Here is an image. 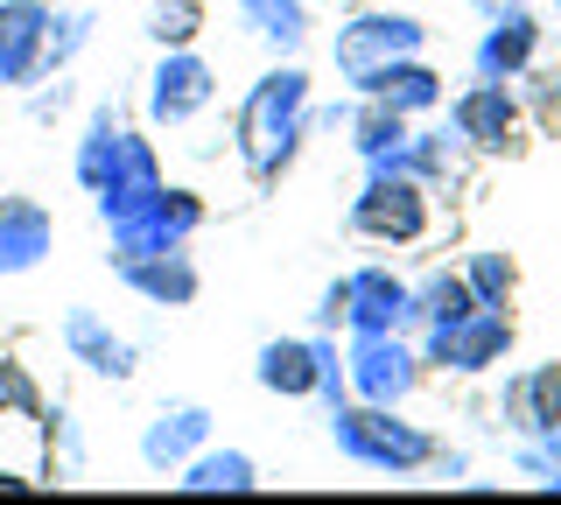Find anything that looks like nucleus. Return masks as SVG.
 <instances>
[{"label": "nucleus", "mask_w": 561, "mask_h": 505, "mask_svg": "<svg viewBox=\"0 0 561 505\" xmlns=\"http://www.w3.org/2000/svg\"><path fill=\"white\" fill-rule=\"evenodd\" d=\"M330 443H337L351 463L386 470V478H408V470H428L443 457L421 422H400V408H373V400H337V408H330Z\"/></svg>", "instance_id": "nucleus-2"}, {"label": "nucleus", "mask_w": 561, "mask_h": 505, "mask_svg": "<svg viewBox=\"0 0 561 505\" xmlns=\"http://www.w3.org/2000/svg\"><path fill=\"white\" fill-rule=\"evenodd\" d=\"M519 92L513 84H499V78H478L470 92H456L449 99V127H456V141L463 148H478V154H505L519 141Z\"/></svg>", "instance_id": "nucleus-8"}, {"label": "nucleus", "mask_w": 561, "mask_h": 505, "mask_svg": "<svg viewBox=\"0 0 561 505\" xmlns=\"http://www.w3.org/2000/svg\"><path fill=\"white\" fill-rule=\"evenodd\" d=\"M414 309H421V323H456V317H470V309H484L478 295H470V282H463V267H435L428 282L414 288Z\"/></svg>", "instance_id": "nucleus-20"}, {"label": "nucleus", "mask_w": 561, "mask_h": 505, "mask_svg": "<svg viewBox=\"0 0 561 505\" xmlns=\"http://www.w3.org/2000/svg\"><path fill=\"white\" fill-rule=\"evenodd\" d=\"M57 337H64L70 365H84V372H99V379H134V344L113 337V323L92 317V309H64Z\"/></svg>", "instance_id": "nucleus-13"}, {"label": "nucleus", "mask_w": 561, "mask_h": 505, "mask_svg": "<svg viewBox=\"0 0 561 505\" xmlns=\"http://www.w3.org/2000/svg\"><path fill=\"white\" fill-rule=\"evenodd\" d=\"M408 134H414V119L393 113L386 99H358V106H351V148H358L365 162H393V154L408 148Z\"/></svg>", "instance_id": "nucleus-18"}, {"label": "nucleus", "mask_w": 561, "mask_h": 505, "mask_svg": "<svg viewBox=\"0 0 561 505\" xmlns=\"http://www.w3.org/2000/svg\"><path fill=\"white\" fill-rule=\"evenodd\" d=\"M92 43V14L84 8H57V22H49V78L70 71V57Z\"/></svg>", "instance_id": "nucleus-24"}, {"label": "nucleus", "mask_w": 561, "mask_h": 505, "mask_svg": "<svg viewBox=\"0 0 561 505\" xmlns=\"http://www.w3.org/2000/svg\"><path fill=\"white\" fill-rule=\"evenodd\" d=\"M421 372H428V358L408 344V330H351V352H344V387L351 400H373V408H400Z\"/></svg>", "instance_id": "nucleus-4"}, {"label": "nucleus", "mask_w": 561, "mask_h": 505, "mask_svg": "<svg viewBox=\"0 0 561 505\" xmlns=\"http://www.w3.org/2000/svg\"><path fill=\"white\" fill-rule=\"evenodd\" d=\"M428 225H435L428 183L408 176V169H393V162H373L365 190L351 197V232L379 239V246H414V239H428Z\"/></svg>", "instance_id": "nucleus-3"}, {"label": "nucleus", "mask_w": 561, "mask_h": 505, "mask_svg": "<svg viewBox=\"0 0 561 505\" xmlns=\"http://www.w3.org/2000/svg\"><path fill=\"white\" fill-rule=\"evenodd\" d=\"M49 253H57V218H49V204L8 190V197H0V282H22Z\"/></svg>", "instance_id": "nucleus-10"}, {"label": "nucleus", "mask_w": 561, "mask_h": 505, "mask_svg": "<svg viewBox=\"0 0 561 505\" xmlns=\"http://www.w3.org/2000/svg\"><path fill=\"white\" fill-rule=\"evenodd\" d=\"M0 414H49L43 387H35V372L14 352H0Z\"/></svg>", "instance_id": "nucleus-23"}, {"label": "nucleus", "mask_w": 561, "mask_h": 505, "mask_svg": "<svg viewBox=\"0 0 561 505\" xmlns=\"http://www.w3.org/2000/svg\"><path fill=\"white\" fill-rule=\"evenodd\" d=\"M351 92H358V99H386L393 113L421 119V113L443 106V71H428L421 57H400V64H379V71L351 78Z\"/></svg>", "instance_id": "nucleus-12"}, {"label": "nucleus", "mask_w": 561, "mask_h": 505, "mask_svg": "<svg viewBox=\"0 0 561 505\" xmlns=\"http://www.w3.org/2000/svg\"><path fill=\"white\" fill-rule=\"evenodd\" d=\"M414 288L393 267H358L344 274V330H414Z\"/></svg>", "instance_id": "nucleus-9"}, {"label": "nucleus", "mask_w": 561, "mask_h": 505, "mask_svg": "<svg viewBox=\"0 0 561 505\" xmlns=\"http://www.w3.org/2000/svg\"><path fill=\"white\" fill-rule=\"evenodd\" d=\"M534 57H540V22H534L526 8H513V14H499V22L484 28V43H478V78L519 84Z\"/></svg>", "instance_id": "nucleus-15"}, {"label": "nucleus", "mask_w": 561, "mask_h": 505, "mask_svg": "<svg viewBox=\"0 0 561 505\" xmlns=\"http://www.w3.org/2000/svg\"><path fill=\"white\" fill-rule=\"evenodd\" d=\"M421 43H428V28H421L414 14L373 8V14H351V22L337 28V43H330V57H337V71H344V78H365V71H379V64L421 57Z\"/></svg>", "instance_id": "nucleus-6"}, {"label": "nucleus", "mask_w": 561, "mask_h": 505, "mask_svg": "<svg viewBox=\"0 0 561 505\" xmlns=\"http://www.w3.org/2000/svg\"><path fill=\"white\" fill-rule=\"evenodd\" d=\"M218 106V71L197 49H162V64L148 71V119L154 127H190Z\"/></svg>", "instance_id": "nucleus-7"}, {"label": "nucleus", "mask_w": 561, "mask_h": 505, "mask_svg": "<svg viewBox=\"0 0 561 505\" xmlns=\"http://www.w3.org/2000/svg\"><path fill=\"white\" fill-rule=\"evenodd\" d=\"M113 274H119V282H127L134 295L162 302V309L197 302V260H190L183 246H162V253H127V260H113Z\"/></svg>", "instance_id": "nucleus-11"}, {"label": "nucleus", "mask_w": 561, "mask_h": 505, "mask_svg": "<svg viewBox=\"0 0 561 505\" xmlns=\"http://www.w3.org/2000/svg\"><path fill=\"white\" fill-rule=\"evenodd\" d=\"M463 282H470V295H478L484 309H513V295H519V267H513V253H470L463 260Z\"/></svg>", "instance_id": "nucleus-21"}, {"label": "nucleus", "mask_w": 561, "mask_h": 505, "mask_svg": "<svg viewBox=\"0 0 561 505\" xmlns=\"http://www.w3.org/2000/svg\"><path fill=\"white\" fill-rule=\"evenodd\" d=\"M505 422L519 435H548L561 428V365H526V372L505 379Z\"/></svg>", "instance_id": "nucleus-16"}, {"label": "nucleus", "mask_w": 561, "mask_h": 505, "mask_svg": "<svg viewBox=\"0 0 561 505\" xmlns=\"http://www.w3.org/2000/svg\"><path fill=\"white\" fill-rule=\"evenodd\" d=\"M239 28L267 49H302L309 43V0H239Z\"/></svg>", "instance_id": "nucleus-17"}, {"label": "nucleus", "mask_w": 561, "mask_h": 505, "mask_svg": "<svg viewBox=\"0 0 561 505\" xmlns=\"http://www.w3.org/2000/svg\"><path fill=\"white\" fill-rule=\"evenodd\" d=\"M204 443H210V414L183 400V408H162L148 428H140V463L148 470H183Z\"/></svg>", "instance_id": "nucleus-14"}, {"label": "nucleus", "mask_w": 561, "mask_h": 505, "mask_svg": "<svg viewBox=\"0 0 561 505\" xmlns=\"http://www.w3.org/2000/svg\"><path fill=\"white\" fill-rule=\"evenodd\" d=\"M505 352H513V317L505 309H470L456 323H428V344H421V358L456 379H478L491 365H505Z\"/></svg>", "instance_id": "nucleus-5"}, {"label": "nucleus", "mask_w": 561, "mask_h": 505, "mask_svg": "<svg viewBox=\"0 0 561 505\" xmlns=\"http://www.w3.org/2000/svg\"><path fill=\"white\" fill-rule=\"evenodd\" d=\"M148 36L162 49H190L204 36V0H154L148 8Z\"/></svg>", "instance_id": "nucleus-22"}, {"label": "nucleus", "mask_w": 561, "mask_h": 505, "mask_svg": "<svg viewBox=\"0 0 561 505\" xmlns=\"http://www.w3.org/2000/svg\"><path fill=\"white\" fill-rule=\"evenodd\" d=\"M302 134H309V71L274 64L267 78H253L239 106V162L253 169V183H274L302 154Z\"/></svg>", "instance_id": "nucleus-1"}, {"label": "nucleus", "mask_w": 561, "mask_h": 505, "mask_svg": "<svg viewBox=\"0 0 561 505\" xmlns=\"http://www.w3.org/2000/svg\"><path fill=\"white\" fill-rule=\"evenodd\" d=\"M175 484H183V492H253L260 484V463L245 457V449H197V457H190L183 470H175Z\"/></svg>", "instance_id": "nucleus-19"}]
</instances>
